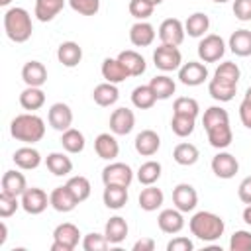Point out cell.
I'll use <instances>...</instances> for the list:
<instances>
[{"instance_id": "cell-28", "label": "cell", "mask_w": 251, "mask_h": 251, "mask_svg": "<svg viewBox=\"0 0 251 251\" xmlns=\"http://www.w3.org/2000/svg\"><path fill=\"white\" fill-rule=\"evenodd\" d=\"M227 47L237 57H249L251 55V31L249 29H235L229 35Z\"/></svg>"}, {"instance_id": "cell-52", "label": "cell", "mask_w": 251, "mask_h": 251, "mask_svg": "<svg viewBox=\"0 0 251 251\" xmlns=\"http://www.w3.org/2000/svg\"><path fill=\"white\" fill-rule=\"evenodd\" d=\"M231 10L239 22H251V0H233Z\"/></svg>"}, {"instance_id": "cell-24", "label": "cell", "mask_w": 251, "mask_h": 251, "mask_svg": "<svg viewBox=\"0 0 251 251\" xmlns=\"http://www.w3.org/2000/svg\"><path fill=\"white\" fill-rule=\"evenodd\" d=\"M155 27L149 24V22H135L131 27H129V41L135 45V47H147L155 41Z\"/></svg>"}, {"instance_id": "cell-10", "label": "cell", "mask_w": 251, "mask_h": 251, "mask_svg": "<svg viewBox=\"0 0 251 251\" xmlns=\"http://www.w3.org/2000/svg\"><path fill=\"white\" fill-rule=\"evenodd\" d=\"M210 167H212V173H214L218 178H224V180L233 178V176L237 175V171H239L237 159H235L231 153H227V151H220L218 155H214Z\"/></svg>"}, {"instance_id": "cell-48", "label": "cell", "mask_w": 251, "mask_h": 251, "mask_svg": "<svg viewBox=\"0 0 251 251\" xmlns=\"http://www.w3.org/2000/svg\"><path fill=\"white\" fill-rule=\"evenodd\" d=\"M110 247V241L106 239L104 233H86L84 239H82V249L84 251H106Z\"/></svg>"}, {"instance_id": "cell-18", "label": "cell", "mask_w": 251, "mask_h": 251, "mask_svg": "<svg viewBox=\"0 0 251 251\" xmlns=\"http://www.w3.org/2000/svg\"><path fill=\"white\" fill-rule=\"evenodd\" d=\"M49 202H51V208L61 212V214H67V212H73L76 208V198L71 194V190L67 188V184L63 186H57L51 190L49 194Z\"/></svg>"}, {"instance_id": "cell-37", "label": "cell", "mask_w": 251, "mask_h": 251, "mask_svg": "<svg viewBox=\"0 0 251 251\" xmlns=\"http://www.w3.org/2000/svg\"><path fill=\"white\" fill-rule=\"evenodd\" d=\"M61 145L67 153H82L84 151V145H86V139L82 135V131L75 129V127H69L65 131H61Z\"/></svg>"}, {"instance_id": "cell-25", "label": "cell", "mask_w": 251, "mask_h": 251, "mask_svg": "<svg viewBox=\"0 0 251 251\" xmlns=\"http://www.w3.org/2000/svg\"><path fill=\"white\" fill-rule=\"evenodd\" d=\"M127 231H129V226L122 216H112L104 227V235L110 241V245H120L127 237Z\"/></svg>"}, {"instance_id": "cell-51", "label": "cell", "mask_w": 251, "mask_h": 251, "mask_svg": "<svg viewBox=\"0 0 251 251\" xmlns=\"http://www.w3.org/2000/svg\"><path fill=\"white\" fill-rule=\"evenodd\" d=\"M22 206V202H18L16 196H8L4 192H0V218H10L12 214H16V210Z\"/></svg>"}, {"instance_id": "cell-1", "label": "cell", "mask_w": 251, "mask_h": 251, "mask_svg": "<svg viewBox=\"0 0 251 251\" xmlns=\"http://www.w3.org/2000/svg\"><path fill=\"white\" fill-rule=\"evenodd\" d=\"M10 135L16 141L33 145V143L43 139V135H45V122H43V118H39L33 112L20 114V116H16L10 122Z\"/></svg>"}, {"instance_id": "cell-42", "label": "cell", "mask_w": 251, "mask_h": 251, "mask_svg": "<svg viewBox=\"0 0 251 251\" xmlns=\"http://www.w3.org/2000/svg\"><path fill=\"white\" fill-rule=\"evenodd\" d=\"M67 188L71 190V194L76 198V202H78V204H80V202H84V200L90 196V190H92L90 180H88L86 176H82V175L71 176V178L67 180Z\"/></svg>"}, {"instance_id": "cell-47", "label": "cell", "mask_w": 251, "mask_h": 251, "mask_svg": "<svg viewBox=\"0 0 251 251\" xmlns=\"http://www.w3.org/2000/svg\"><path fill=\"white\" fill-rule=\"evenodd\" d=\"M127 10H129V14H131L137 22H143V20H147V18L153 16L155 6H153L151 2H147V0H129Z\"/></svg>"}, {"instance_id": "cell-61", "label": "cell", "mask_w": 251, "mask_h": 251, "mask_svg": "<svg viewBox=\"0 0 251 251\" xmlns=\"http://www.w3.org/2000/svg\"><path fill=\"white\" fill-rule=\"evenodd\" d=\"M12 0H0V6H8Z\"/></svg>"}, {"instance_id": "cell-27", "label": "cell", "mask_w": 251, "mask_h": 251, "mask_svg": "<svg viewBox=\"0 0 251 251\" xmlns=\"http://www.w3.org/2000/svg\"><path fill=\"white\" fill-rule=\"evenodd\" d=\"M118 59H120V63L126 67V71L129 73V76H141V75L145 73V69H147L143 55L137 53V51H133V49L122 51V53L118 55Z\"/></svg>"}, {"instance_id": "cell-56", "label": "cell", "mask_w": 251, "mask_h": 251, "mask_svg": "<svg viewBox=\"0 0 251 251\" xmlns=\"http://www.w3.org/2000/svg\"><path fill=\"white\" fill-rule=\"evenodd\" d=\"M131 249H133V251H153V249H155V241H153L151 237H141V239H137V241L133 243Z\"/></svg>"}, {"instance_id": "cell-20", "label": "cell", "mask_w": 251, "mask_h": 251, "mask_svg": "<svg viewBox=\"0 0 251 251\" xmlns=\"http://www.w3.org/2000/svg\"><path fill=\"white\" fill-rule=\"evenodd\" d=\"M22 80L25 86H43L47 82V69L41 61H27L22 67Z\"/></svg>"}, {"instance_id": "cell-5", "label": "cell", "mask_w": 251, "mask_h": 251, "mask_svg": "<svg viewBox=\"0 0 251 251\" xmlns=\"http://www.w3.org/2000/svg\"><path fill=\"white\" fill-rule=\"evenodd\" d=\"M153 63H155V67H157L159 71L171 73V71L180 69V65H182V55H180L178 47L161 43V45L153 51Z\"/></svg>"}, {"instance_id": "cell-16", "label": "cell", "mask_w": 251, "mask_h": 251, "mask_svg": "<svg viewBox=\"0 0 251 251\" xmlns=\"http://www.w3.org/2000/svg\"><path fill=\"white\" fill-rule=\"evenodd\" d=\"M133 145H135V151L141 157H153L161 147V137L153 129H143V131H139L135 135Z\"/></svg>"}, {"instance_id": "cell-44", "label": "cell", "mask_w": 251, "mask_h": 251, "mask_svg": "<svg viewBox=\"0 0 251 251\" xmlns=\"http://www.w3.org/2000/svg\"><path fill=\"white\" fill-rule=\"evenodd\" d=\"M220 124H229V114L227 110H224L222 106H210L204 116H202V126L204 129H210L214 126H220Z\"/></svg>"}, {"instance_id": "cell-39", "label": "cell", "mask_w": 251, "mask_h": 251, "mask_svg": "<svg viewBox=\"0 0 251 251\" xmlns=\"http://www.w3.org/2000/svg\"><path fill=\"white\" fill-rule=\"evenodd\" d=\"M149 86L153 88L157 100H167V98H171V96L175 94V90H176V84H175V80H173L169 75H157V76H153V78L149 80Z\"/></svg>"}, {"instance_id": "cell-35", "label": "cell", "mask_w": 251, "mask_h": 251, "mask_svg": "<svg viewBox=\"0 0 251 251\" xmlns=\"http://www.w3.org/2000/svg\"><path fill=\"white\" fill-rule=\"evenodd\" d=\"M45 165H47L49 173H53L55 176H67V175H71V171H73V161H71V157H67L65 153H59V151L49 153L47 159H45Z\"/></svg>"}, {"instance_id": "cell-32", "label": "cell", "mask_w": 251, "mask_h": 251, "mask_svg": "<svg viewBox=\"0 0 251 251\" xmlns=\"http://www.w3.org/2000/svg\"><path fill=\"white\" fill-rule=\"evenodd\" d=\"M163 200H165V194L161 188H157L155 184H149L141 190L139 194V208L145 210V212H155L157 208L163 206Z\"/></svg>"}, {"instance_id": "cell-17", "label": "cell", "mask_w": 251, "mask_h": 251, "mask_svg": "<svg viewBox=\"0 0 251 251\" xmlns=\"http://www.w3.org/2000/svg\"><path fill=\"white\" fill-rule=\"evenodd\" d=\"M2 192L8 196H16L22 198V194L27 190V180L24 176V173L20 171H6L2 175Z\"/></svg>"}, {"instance_id": "cell-46", "label": "cell", "mask_w": 251, "mask_h": 251, "mask_svg": "<svg viewBox=\"0 0 251 251\" xmlns=\"http://www.w3.org/2000/svg\"><path fill=\"white\" fill-rule=\"evenodd\" d=\"M198 112H200V106H198V102H196L194 98H190V96H180V98H176L175 104H173V114H182V116H192V118H196Z\"/></svg>"}, {"instance_id": "cell-12", "label": "cell", "mask_w": 251, "mask_h": 251, "mask_svg": "<svg viewBox=\"0 0 251 251\" xmlns=\"http://www.w3.org/2000/svg\"><path fill=\"white\" fill-rule=\"evenodd\" d=\"M208 78V69L200 61H188L178 69V80L186 86H200Z\"/></svg>"}, {"instance_id": "cell-54", "label": "cell", "mask_w": 251, "mask_h": 251, "mask_svg": "<svg viewBox=\"0 0 251 251\" xmlns=\"http://www.w3.org/2000/svg\"><path fill=\"white\" fill-rule=\"evenodd\" d=\"M237 196L243 204H251V176H245L237 186Z\"/></svg>"}, {"instance_id": "cell-29", "label": "cell", "mask_w": 251, "mask_h": 251, "mask_svg": "<svg viewBox=\"0 0 251 251\" xmlns=\"http://www.w3.org/2000/svg\"><path fill=\"white\" fill-rule=\"evenodd\" d=\"M206 133H208V141H210V145H212L214 149H220V151L226 149V147H229L231 141H233V131H231L229 124L214 126V127L206 129Z\"/></svg>"}, {"instance_id": "cell-62", "label": "cell", "mask_w": 251, "mask_h": 251, "mask_svg": "<svg viewBox=\"0 0 251 251\" xmlns=\"http://www.w3.org/2000/svg\"><path fill=\"white\" fill-rule=\"evenodd\" d=\"M212 2H216V4H224V2H227V0H212Z\"/></svg>"}, {"instance_id": "cell-33", "label": "cell", "mask_w": 251, "mask_h": 251, "mask_svg": "<svg viewBox=\"0 0 251 251\" xmlns=\"http://www.w3.org/2000/svg\"><path fill=\"white\" fill-rule=\"evenodd\" d=\"M65 8V0H35L33 14L39 22H51Z\"/></svg>"}, {"instance_id": "cell-55", "label": "cell", "mask_w": 251, "mask_h": 251, "mask_svg": "<svg viewBox=\"0 0 251 251\" xmlns=\"http://www.w3.org/2000/svg\"><path fill=\"white\" fill-rule=\"evenodd\" d=\"M239 118H241V124L247 129H251V100L243 98V102L239 104Z\"/></svg>"}, {"instance_id": "cell-9", "label": "cell", "mask_w": 251, "mask_h": 251, "mask_svg": "<svg viewBox=\"0 0 251 251\" xmlns=\"http://www.w3.org/2000/svg\"><path fill=\"white\" fill-rule=\"evenodd\" d=\"M157 33H159L161 43L175 45V47H178V45L184 41V35H186L184 24H182L178 18H167V20H163Z\"/></svg>"}, {"instance_id": "cell-41", "label": "cell", "mask_w": 251, "mask_h": 251, "mask_svg": "<svg viewBox=\"0 0 251 251\" xmlns=\"http://www.w3.org/2000/svg\"><path fill=\"white\" fill-rule=\"evenodd\" d=\"M161 163L159 161H145L139 169H137V180L143 184V186H149V184H155L159 178H161Z\"/></svg>"}, {"instance_id": "cell-14", "label": "cell", "mask_w": 251, "mask_h": 251, "mask_svg": "<svg viewBox=\"0 0 251 251\" xmlns=\"http://www.w3.org/2000/svg\"><path fill=\"white\" fill-rule=\"evenodd\" d=\"M135 126V114L129 108H116L110 116V131L114 135H127Z\"/></svg>"}, {"instance_id": "cell-6", "label": "cell", "mask_w": 251, "mask_h": 251, "mask_svg": "<svg viewBox=\"0 0 251 251\" xmlns=\"http://www.w3.org/2000/svg\"><path fill=\"white\" fill-rule=\"evenodd\" d=\"M226 43L218 33H208L198 43V57L202 63H216L224 57Z\"/></svg>"}, {"instance_id": "cell-3", "label": "cell", "mask_w": 251, "mask_h": 251, "mask_svg": "<svg viewBox=\"0 0 251 251\" xmlns=\"http://www.w3.org/2000/svg\"><path fill=\"white\" fill-rule=\"evenodd\" d=\"M188 227H190V233L194 237H198L200 241H216L224 235L226 224L218 214L202 210V212H196L190 218Z\"/></svg>"}, {"instance_id": "cell-59", "label": "cell", "mask_w": 251, "mask_h": 251, "mask_svg": "<svg viewBox=\"0 0 251 251\" xmlns=\"http://www.w3.org/2000/svg\"><path fill=\"white\" fill-rule=\"evenodd\" d=\"M245 100H251V86L245 90Z\"/></svg>"}, {"instance_id": "cell-34", "label": "cell", "mask_w": 251, "mask_h": 251, "mask_svg": "<svg viewBox=\"0 0 251 251\" xmlns=\"http://www.w3.org/2000/svg\"><path fill=\"white\" fill-rule=\"evenodd\" d=\"M200 157V151L194 143H188V141H182L178 143L175 149H173V159L175 163H178L180 167H192Z\"/></svg>"}, {"instance_id": "cell-50", "label": "cell", "mask_w": 251, "mask_h": 251, "mask_svg": "<svg viewBox=\"0 0 251 251\" xmlns=\"http://www.w3.org/2000/svg\"><path fill=\"white\" fill-rule=\"evenodd\" d=\"M229 249L231 251H251V231L237 229L229 237Z\"/></svg>"}, {"instance_id": "cell-22", "label": "cell", "mask_w": 251, "mask_h": 251, "mask_svg": "<svg viewBox=\"0 0 251 251\" xmlns=\"http://www.w3.org/2000/svg\"><path fill=\"white\" fill-rule=\"evenodd\" d=\"M94 151L104 161H114L120 153V143L112 133H100L94 139Z\"/></svg>"}, {"instance_id": "cell-11", "label": "cell", "mask_w": 251, "mask_h": 251, "mask_svg": "<svg viewBox=\"0 0 251 251\" xmlns=\"http://www.w3.org/2000/svg\"><path fill=\"white\" fill-rule=\"evenodd\" d=\"M173 204L175 208H178L182 214L184 212H192L198 204V192L192 184L188 182H180L173 188Z\"/></svg>"}, {"instance_id": "cell-4", "label": "cell", "mask_w": 251, "mask_h": 251, "mask_svg": "<svg viewBox=\"0 0 251 251\" xmlns=\"http://www.w3.org/2000/svg\"><path fill=\"white\" fill-rule=\"evenodd\" d=\"M78 239H80V231L75 224H71V222L59 224L53 229L51 251H73L78 245Z\"/></svg>"}, {"instance_id": "cell-40", "label": "cell", "mask_w": 251, "mask_h": 251, "mask_svg": "<svg viewBox=\"0 0 251 251\" xmlns=\"http://www.w3.org/2000/svg\"><path fill=\"white\" fill-rule=\"evenodd\" d=\"M157 102V96L153 92V88L149 84H141V86H135L133 92H131V104L139 110H149L153 108Z\"/></svg>"}, {"instance_id": "cell-36", "label": "cell", "mask_w": 251, "mask_h": 251, "mask_svg": "<svg viewBox=\"0 0 251 251\" xmlns=\"http://www.w3.org/2000/svg\"><path fill=\"white\" fill-rule=\"evenodd\" d=\"M208 29H210V18L204 12H194L184 22V31L190 37H204Z\"/></svg>"}, {"instance_id": "cell-53", "label": "cell", "mask_w": 251, "mask_h": 251, "mask_svg": "<svg viewBox=\"0 0 251 251\" xmlns=\"http://www.w3.org/2000/svg\"><path fill=\"white\" fill-rule=\"evenodd\" d=\"M192 249H194V243L182 235H176L167 243V251H192Z\"/></svg>"}, {"instance_id": "cell-2", "label": "cell", "mask_w": 251, "mask_h": 251, "mask_svg": "<svg viewBox=\"0 0 251 251\" xmlns=\"http://www.w3.org/2000/svg\"><path fill=\"white\" fill-rule=\"evenodd\" d=\"M4 31L14 43H25L33 33L31 16L25 8H10L4 12Z\"/></svg>"}, {"instance_id": "cell-21", "label": "cell", "mask_w": 251, "mask_h": 251, "mask_svg": "<svg viewBox=\"0 0 251 251\" xmlns=\"http://www.w3.org/2000/svg\"><path fill=\"white\" fill-rule=\"evenodd\" d=\"M57 59L63 67L73 69L82 61V47L76 41H63L57 47Z\"/></svg>"}, {"instance_id": "cell-58", "label": "cell", "mask_w": 251, "mask_h": 251, "mask_svg": "<svg viewBox=\"0 0 251 251\" xmlns=\"http://www.w3.org/2000/svg\"><path fill=\"white\" fill-rule=\"evenodd\" d=\"M241 218H243V222H245L247 226H251V204H247V206H245V210H243Z\"/></svg>"}, {"instance_id": "cell-38", "label": "cell", "mask_w": 251, "mask_h": 251, "mask_svg": "<svg viewBox=\"0 0 251 251\" xmlns=\"http://www.w3.org/2000/svg\"><path fill=\"white\" fill-rule=\"evenodd\" d=\"M235 92H237V84H229V82H224L218 78H210V82H208V94L218 102L233 100Z\"/></svg>"}, {"instance_id": "cell-30", "label": "cell", "mask_w": 251, "mask_h": 251, "mask_svg": "<svg viewBox=\"0 0 251 251\" xmlns=\"http://www.w3.org/2000/svg\"><path fill=\"white\" fill-rule=\"evenodd\" d=\"M92 98H94V102H96L98 106L108 108V106H114V104L118 102L120 90H118V86L112 84V82H100L98 86H94Z\"/></svg>"}, {"instance_id": "cell-23", "label": "cell", "mask_w": 251, "mask_h": 251, "mask_svg": "<svg viewBox=\"0 0 251 251\" xmlns=\"http://www.w3.org/2000/svg\"><path fill=\"white\" fill-rule=\"evenodd\" d=\"M12 161L22 171H33V169H37L41 165V153L37 149L29 147V145H25V147H20V149L14 151Z\"/></svg>"}, {"instance_id": "cell-7", "label": "cell", "mask_w": 251, "mask_h": 251, "mask_svg": "<svg viewBox=\"0 0 251 251\" xmlns=\"http://www.w3.org/2000/svg\"><path fill=\"white\" fill-rule=\"evenodd\" d=\"M131 180H133V171L126 163L116 161V163H110V165H106L102 169V182H104V186L106 184H120V186H127L129 188Z\"/></svg>"}, {"instance_id": "cell-45", "label": "cell", "mask_w": 251, "mask_h": 251, "mask_svg": "<svg viewBox=\"0 0 251 251\" xmlns=\"http://www.w3.org/2000/svg\"><path fill=\"white\" fill-rule=\"evenodd\" d=\"M239 76H241V71H239V67L233 61H224L214 71V78L224 80V82H229V84H237Z\"/></svg>"}, {"instance_id": "cell-43", "label": "cell", "mask_w": 251, "mask_h": 251, "mask_svg": "<svg viewBox=\"0 0 251 251\" xmlns=\"http://www.w3.org/2000/svg\"><path fill=\"white\" fill-rule=\"evenodd\" d=\"M196 118L192 116H182V114H173L171 118V129L176 137H188L194 131Z\"/></svg>"}, {"instance_id": "cell-15", "label": "cell", "mask_w": 251, "mask_h": 251, "mask_svg": "<svg viewBox=\"0 0 251 251\" xmlns=\"http://www.w3.org/2000/svg\"><path fill=\"white\" fill-rule=\"evenodd\" d=\"M157 226L163 233H169V235H175L178 233L182 227H184V218H182V212L178 208H167V210H161V214L157 216Z\"/></svg>"}, {"instance_id": "cell-60", "label": "cell", "mask_w": 251, "mask_h": 251, "mask_svg": "<svg viewBox=\"0 0 251 251\" xmlns=\"http://www.w3.org/2000/svg\"><path fill=\"white\" fill-rule=\"evenodd\" d=\"M147 2H151V4H153V6H159V4H161V2H163V0H147Z\"/></svg>"}, {"instance_id": "cell-26", "label": "cell", "mask_w": 251, "mask_h": 251, "mask_svg": "<svg viewBox=\"0 0 251 251\" xmlns=\"http://www.w3.org/2000/svg\"><path fill=\"white\" fill-rule=\"evenodd\" d=\"M104 206L110 210H122L127 204V186L120 184H106L102 192Z\"/></svg>"}, {"instance_id": "cell-49", "label": "cell", "mask_w": 251, "mask_h": 251, "mask_svg": "<svg viewBox=\"0 0 251 251\" xmlns=\"http://www.w3.org/2000/svg\"><path fill=\"white\" fill-rule=\"evenodd\" d=\"M69 6L80 16H96L100 10V0H69Z\"/></svg>"}, {"instance_id": "cell-57", "label": "cell", "mask_w": 251, "mask_h": 251, "mask_svg": "<svg viewBox=\"0 0 251 251\" xmlns=\"http://www.w3.org/2000/svg\"><path fill=\"white\" fill-rule=\"evenodd\" d=\"M8 239V226L6 222H0V245H4Z\"/></svg>"}, {"instance_id": "cell-13", "label": "cell", "mask_w": 251, "mask_h": 251, "mask_svg": "<svg viewBox=\"0 0 251 251\" xmlns=\"http://www.w3.org/2000/svg\"><path fill=\"white\" fill-rule=\"evenodd\" d=\"M47 122L57 131L69 129L73 126V110H71V106L65 104V102H55L47 112Z\"/></svg>"}, {"instance_id": "cell-31", "label": "cell", "mask_w": 251, "mask_h": 251, "mask_svg": "<svg viewBox=\"0 0 251 251\" xmlns=\"http://www.w3.org/2000/svg\"><path fill=\"white\" fill-rule=\"evenodd\" d=\"M45 104V92L41 86H25L20 92V106L27 112H35Z\"/></svg>"}, {"instance_id": "cell-19", "label": "cell", "mask_w": 251, "mask_h": 251, "mask_svg": "<svg viewBox=\"0 0 251 251\" xmlns=\"http://www.w3.org/2000/svg\"><path fill=\"white\" fill-rule=\"evenodd\" d=\"M100 73L104 76L106 82H112V84H120L124 82L126 78H129V73L126 71V67L120 63V59L116 57H106L102 61V67H100Z\"/></svg>"}, {"instance_id": "cell-8", "label": "cell", "mask_w": 251, "mask_h": 251, "mask_svg": "<svg viewBox=\"0 0 251 251\" xmlns=\"http://www.w3.org/2000/svg\"><path fill=\"white\" fill-rule=\"evenodd\" d=\"M20 202H22L24 212H27L31 216H37V214L45 212L47 206H51L47 192L43 188H37V186H31V188L27 186V190L22 194V200Z\"/></svg>"}]
</instances>
